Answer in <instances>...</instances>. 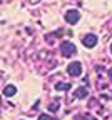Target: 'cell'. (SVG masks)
<instances>
[{
  "label": "cell",
  "mask_w": 112,
  "mask_h": 120,
  "mask_svg": "<svg viewBox=\"0 0 112 120\" xmlns=\"http://www.w3.org/2000/svg\"><path fill=\"white\" fill-rule=\"evenodd\" d=\"M87 88L85 87H79V88H75V92H74V97L75 98H87Z\"/></svg>",
  "instance_id": "cell-5"
},
{
  "label": "cell",
  "mask_w": 112,
  "mask_h": 120,
  "mask_svg": "<svg viewBox=\"0 0 112 120\" xmlns=\"http://www.w3.org/2000/svg\"><path fill=\"white\" fill-rule=\"evenodd\" d=\"M15 94H17L15 85H5V87H4V95H5V97H13Z\"/></svg>",
  "instance_id": "cell-6"
},
{
  "label": "cell",
  "mask_w": 112,
  "mask_h": 120,
  "mask_svg": "<svg viewBox=\"0 0 112 120\" xmlns=\"http://www.w3.org/2000/svg\"><path fill=\"white\" fill-rule=\"evenodd\" d=\"M57 107H59V102H57V103H52V105H50V107H49V109H50V110H55Z\"/></svg>",
  "instance_id": "cell-10"
},
{
  "label": "cell",
  "mask_w": 112,
  "mask_h": 120,
  "mask_svg": "<svg viewBox=\"0 0 112 120\" xmlns=\"http://www.w3.org/2000/svg\"><path fill=\"white\" fill-rule=\"evenodd\" d=\"M67 73L72 77H80L82 75V64L80 62H70L67 65Z\"/></svg>",
  "instance_id": "cell-2"
},
{
  "label": "cell",
  "mask_w": 112,
  "mask_h": 120,
  "mask_svg": "<svg viewBox=\"0 0 112 120\" xmlns=\"http://www.w3.org/2000/svg\"><path fill=\"white\" fill-rule=\"evenodd\" d=\"M79 20H80V12L72 8V10H67L65 12V22L70 23V25H75Z\"/></svg>",
  "instance_id": "cell-3"
},
{
  "label": "cell",
  "mask_w": 112,
  "mask_h": 120,
  "mask_svg": "<svg viewBox=\"0 0 112 120\" xmlns=\"http://www.w3.org/2000/svg\"><path fill=\"white\" fill-rule=\"evenodd\" d=\"M70 85L69 83H57L55 85V90H59V92H65V90H69Z\"/></svg>",
  "instance_id": "cell-7"
},
{
  "label": "cell",
  "mask_w": 112,
  "mask_h": 120,
  "mask_svg": "<svg viewBox=\"0 0 112 120\" xmlns=\"http://www.w3.org/2000/svg\"><path fill=\"white\" fill-rule=\"evenodd\" d=\"M84 120H97V118H94L92 115H89V113H87V115H84Z\"/></svg>",
  "instance_id": "cell-9"
},
{
  "label": "cell",
  "mask_w": 112,
  "mask_h": 120,
  "mask_svg": "<svg viewBox=\"0 0 112 120\" xmlns=\"http://www.w3.org/2000/svg\"><path fill=\"white\" fill-rule=\"evenodd\" d=\"M110 52H112V43H110Z\"/></svg>",
  "instance_id": "cell-12"
},
{
  "label": "cell",
  "mask_w": 112,
  "mask_h": 120,
  "mask_svg": "<svg viewBox=\"0 0 112 120\" xmlns=\"http://www.w3.org/2000/svg\"><path fill=\"white\" fill-rule=\"evenodd\" d=\"M39 120H59L57 117H50V115H39Z\"/></svg>",
  "instance_id": "cell-8"
},
{
  "label": "cell",
  "mask_w": 112,
  "mask_h": 120,
  "mask_svg": "<svg viewBox=\"0 0 112 120\" xmlns=\"http://www.w3.org/2000/svg\"><path fill=\"white\" fill-rule=\"evenodd\" d=\"M82 43L85 45L87 49H94L95 45H97V35H94V34H87L82 37Z\"/></svg>",
  "instance_id": "cell-4"
},
{
  "label": "cell",
  "mask_w": 112,
  "mask_h": 120,
  "mask_svg": "<svg viewBox=\"0 0 112 120\" xmlns=\"http://www.w3.org/2000/svg\"><path fill=\"white\" fill-rule=\"evenodd\" d=\"M60 52L64 57H72L77 53V47L72 43V42H62L60 43Z\"/></svg>",
  "instance_id": "cell-1"
},
{
  "label": "cell",
  "mask_w": 112,
  "mask_h": 120,
  "mask_svg": "<svg viewBox=\"0 0 112 120\" xmlns=\"http://www.w3.org/2000/svg\"><path fill=\"white\" fill-rule=\"evenodd\" d=\"M109 75H110V77H112V68H110V70H109Z\"/></svg>",
  "instance_id": "cell-11"
}]
</instances>
